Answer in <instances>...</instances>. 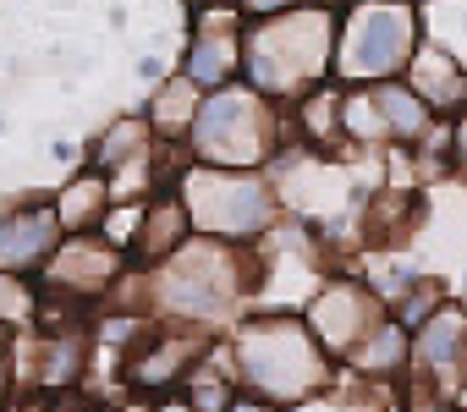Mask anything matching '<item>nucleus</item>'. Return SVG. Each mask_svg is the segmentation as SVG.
<instances>
[{
    "label": "nucleus",
    "instance_id": "dca6fc26",
    "mask_svg": "<svg viewBox=\"0 0 467 412\" xmlns=\"http://www.w3.org/2000/svg\"><path fill=\"white\" fill-rule=\"evenodd\" d=\"M418 28H423V45L467 67V0H418Z\"/></svg>",
    "mask_w": 467,
    "mask_h": 412
},
{
    "label": "nucleus",
    "instance_id": "ddd939ff",
    "mask_svg": "<svg viewBox=\"0 0 467 412\" xmlns=\"http://www.w3.org/2000/svg\"><path fill=\"white\" fill-rule=\"evenodd\" d=\"M187 232H192V221H187V203H182V192H160L149 210H143V226H138V237H132V253L143 259V264H154V259H171L182 242H187Z\"/></svg>",
    "mask_w": 467,
    "mask_h": 412
},
{
    "label": "nucleus",
    "instance_id": "4be33fe9",
    "mask_svg": "<svg viewBox=\"0 0 467 412\" xmlns=\"http://www.w3.org/2000/svg\"><path fill=\"white\" fill-rule=\"evenodd\" d=\"M0 346H6V324H0Z\"/></svg>",
    "mask_w": 467,
    "mask_h": 412
},
{
    "label": "nucleus",
    "instance_id": "1a4fd4ad",
    "mask_svg": "<svg viewBox=\"0 0 467 412\" xmlns=\"http://www.w3.org/2000/svg\"><path fill=\"white\" fill-rule=\"evenodd\" d=\"M243 72V34L231 23V12H198V34L187 50V77L198 88H225L231 77Z\"/></svg>",
    "mask_w": 467,
    "mask_h": 412
},
{
    "label": "nucleus",
    "instance_id": "f257e3e1",
    "mask_svg": "<svg viewBox=\"0 0 467 412\" xmlns=\"http://www.w3.org/2000/svg\"><path fill=\"white\" fill-rule=\"evenodd\" d=\"M336 23H341V12L330 0H308V6L259 17L243 34V77H248V88H259L270 99L314 94L325 83V72H336Z\"/></svg>",
    "mask_w": 467,
    "mask_h": 412
},
{
    "label": "nucleus",
    "instance_id": "f8f14e48",
    "mask_svg": "<svg viewBox=\"0 0 467 412\" xmlns=\"http://www.w3.org/2000/svg\"><path fill=\"white\" fill-rule=\"evenodd\" d=\"M407 88L429 105V110H462L467 105V67L434 45H418L412 61H407Z\"/></svg>",
    "mask_w": 467,
    "mask_h": 412
},
{
    "label": "nucleus",
    "instance_id": "a211bd4d",
    "mask_svg": "<svg viewBox=\"0 0 467 412\" xmlns=\"http://www.w3.org/2000/svg\"><path fill=\"white\" fill-rule=\"evenodd\" d=\"M34 308H39L34 286L23 275H12V270H0V324H28Z\"/></svg>",
    "mask_w": 467,
    "mask_h": 412
},
{
    "label": "nucleus",
    "instance_id": "412c9836",
    "mask_svg": "<svg viewBox=\"0 0 467 412\" xmlns=\"http://www.w3.org/2000/svg\"><path fill=\"white\" fill-rule=\"evenodd\" d=\"M154 412H192V407H187V396H182V401H165V407H154Z\"/></svg>",
    "mask_w": 467,
    "mask_h": 412
},
{
    "label": "nucleus",
    "instance_id": "4468645a",
    "mask_svg": "<svg viewBox=\"0 0 467 412\" xmlns=\"http://www.w3.org/2000/svg\"><path fill=\"white\" fill-rule=\"evenodd\" d=\"M407 363H412V330H407L401 319H379V324L358 341V352H352V368L368 374V379H396Z\"/></svg>",
    "mask_w": 467,
    "mask_h": 412
},
{
    "label": "nucleus",
    "instance_id": "39448f33",
    "mask_svg": "<svg viewBox=\"0 0 467 412\" xmlns=\"http://www.w3.org/2000/svg\"><path fill=\"white\" fill-rule=\"evenodd\" d=\"M149 292L176 319H220L231 303L248 292V275H243V259L231 253V242L203 237V242L176 248L165 259V270L149 275Z\"/></svg>",
    "mask_w": 467,
    "mask_h": 412
},
{
    "label": "nucleus",
    "instance_id": "0eeeda50",
    "mask_svg": "<svg viewBox=\"0 0 467 412\" xmlns=\"http://www.w3.org/2000/svg\"><path fill=\"white\" fill-rule=\"evenodd\" d=\"M121 259H127V253H121L110 237L83 232V237H72V242H61V248L50 253L45 286H50V292H67L72 303H94L105 286L121 281Z\"/></svg>",
    "mask_w": 467,
    "mask_h": 412
},
{
    "label": "nucleus",
    "instance_id": "f3484780",
    "mask_svg": "<svg viewBox=\"0 0 467 412\" xmlns=\"http://www.w3.org/2000/svg\"><path fill=\"white\" fill-rule=\"evenodd\" d=\"M198 105H203V94H198L192 77H187V83H165V88L154 94V105H149V121L160 127V138H187Z\"/></svg>",
    "mask_w": 467,
    "mask_h": 412
},
{
    "label": "nucleus",
    "instance_id": "423d86ee",
    "mask_svg": "<svg viewBox=\"0 0 467 412\" xmlns=\"http://www.w3.org/2000/svg\"><path fill=\"white\" fill-rule=\"evenodd\" d=\"M182 203H187V221L220 242H248L270 226V187L254 170L192 165L182 170Z\"/></svg>",
    "mask_w": 467,
    "mask_h": 412
},
{
    "label": "nucleus",
    "instance_id": "aec40b11",
    "mask_svg": "<svg viewBox=\"0 0 467 412\" xmlns=\"http://www.w3.org/2000/svg\"><path fill=\"white\" fill-rule=\"evenodd\" d=\"M231 412H286V401H270V396H237Z\"/></svg>",
    "mask_w": 467,
    "mask_h": 412
},
{
    "label": "nucleus",
    "instance_id": "9b49d317",
    "mask_svg": "<svg viewBox=\"0 0 467 412\" xmlns=\"http://www.w3.org/2000/svg\"><path fill=\"white\" fill-rule=\"evenodd\" d=\"M412 363H423L434 379L467 374V308H434L412 335Z\"/></svg>",
    "mask_w": 467,
    "mask_h": 412
},
{
    "label": "nucleus",
    "instance_id": "f03ea898",
    "mask_svg": "<svg viewBox=\"0 0 467 412\" xmlns=\"http://www.w3.org/2000/svg\"><path fill=\"white\" fill-rule=\"evenodd\" d=\"M237 374L270 396V401H303L314 390H325L336 379L325 341L314 335V324L292 319V314H254L237 335Z\"/></svg>",
    "mask_w": 467,
    "mask_h": 412
},
{
    "label": "nucleus",
    "instance_id": "7ed1b4c3",
    "mask_svg": "<svg viewBox=\"0 0 467 412\" xmlns=\"http://www.w3.org/2000/svg\"><path fill=\"white\" fill-rule=\"evenodd\" d=\"M412 0H352L336 23V77L341 83H385L407 72L418 39Z\"/></svg>",
    "mask_w": 467,
    "mask_h": 412
},
{
    "label": "nucleus",
    "instance_id": "6e6552de",
    "mask_svg": "<svg viewBox=\"0 0 467 412\" xmlns=\"http://www.w3.org/2000/svg\"><path fill=\"white\" fill-rule=\"evenodd\" d=\"M308 324L330 352H358V341L379 324V303H374V292L336 281L308 303Z\"/></svg>",
    "mask_w": 467,
    "mask_h": 412
},
{
    "label": "nucleus",
    "instance_id": "20e7f679",
    "mask_svg": "<svg viewBox=\"0 0 467 412\" xmlns=\"http://www.w3.org/2000/svg\"><path fill=\"white\" fill-rule=\"evenodd\" d=\"M187 143H192V154H198L203 165H220V170H259V165L275 154V143H281L275 116H270V94L237 88V83L214 88V94L198 105V116H192V127H187Z\"/></svg>",
    "mask_w": 467,
    "mask_h": 412
},
{
    "label": "nucleus",
    "instance_id": "2eb2a0df",
    "mask_svg": "<svg viewBox=\"0 0 467 412\" xmlns=\"http://www.w3.org/2000/svg\"><path fill=\"white\" fill-rule=\"evenodd\" d=\"M110 215V176H78L61 198H56V221L61 232H99Z\"/></svg>",
    "mask_w": 467,
    "mask_h": 412
},
{
    "label": "nucleus",
    "instance_id": "9d476101",
    "mask_svg": "<svg viewBox=\"0 0 467 412\" xmlns=\"http://www.w3.org/2000/svg\"><path fill=\"white\" fill-rule=\"evenodd\" d=\"M61 248V221L56 210H17L0 221V270L28 275Z\"/></svg>",
    "mask_w": 467,
    "mask_h": 412
},
{
    "label": "nucleus",
    "instance_id": "6ab92c4d",
    "mask_svg": "<svg viewBox=\"0 0 467 412\" xmlns=\"http://www.w3.org/2000/svg\"><path fill=\"white\" fill-rule=\"evenodd\" d=\"M237 6H243L248 17H275V12H292V6H303V0H237Z\"/></svg>",
    "mask_w": 467,
    "mask_h": 412
}]
</instances>
